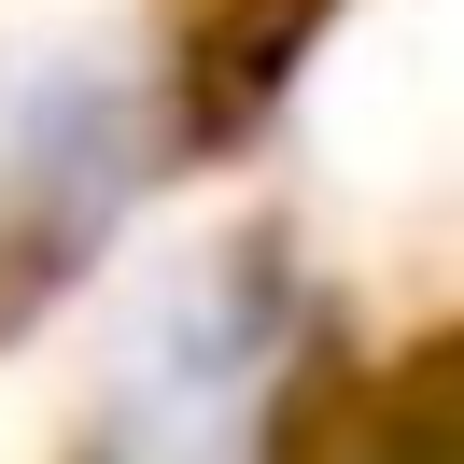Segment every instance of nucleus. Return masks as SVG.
I'll list each match as a JSON object with an SVG mask.
<instances>
[{"instance_id":"obj_2","label":"nucleus","mask_w":464,"mask_h":464,"mask_svg":"<svg viewBox=\"0 0 464 464\" xmlns=\"http://www.w3.org/2000/svg\"><path fill=\"white\" fill-rule=\"evenodd\" d=\"M310 366V295L282 254H226L198 282L155 295V324L127 338L113 408L99 436H141V450H239V436L282 422V380Z\"/></svg>"},{"instance_id":"obj_1","label":"nucleus","mask_w":464,"mask_h":464,"mask_svg":"<svg viewBox=\"0 0 464 464\" xmlns=\"http://www.w3.org/2000/svg\"><path fill=\"white\" fill-rule=\"evenodd\" d=\"M169 169V85L141 57H14L0 71V310H43Z\"/></svg>"}]
</instances>
